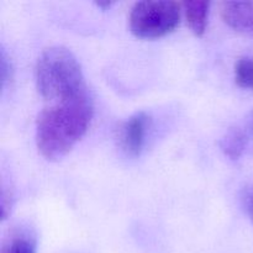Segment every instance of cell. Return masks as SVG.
Returning a JSON list of instances; mask_svg holds the SVG:
<instances>
[{"label":"cell","mask_w":253,"mask_h":253,"mask_svg":"<svg viewBox=\"0 0 253 253\" xmlns=\"http://www.w3.org/2000/svg\"><path fill=\"white\" fill-rule=\"evenodd\" d=\"M235 81L237 85L253 91V57L245 56L235 64Z\"/></svg>","instance_id":"obj_9"},{"label":"cell","mask_w":253,"mask_h":253,"mask_svg":"<svg viewBox=\"0 0 253 253\" xmlns=\"http://www.w3.org/2000/svg\"><path fill=\"white\" fill-rule=\"evenodd\" d=\"M94 115L89 93L53 104L40 113L36 121V145L48 161L63 158L85 135Z\"/></svg>","instance_id":"obj_1"},{"label":"cell","mask_w":253,"mask_h":253,"mask_svg":"<svg viewBox=\"0 0 253 253\" xmlns=\"http://www.w3.org/2000/svg\"><path fill=\"white\" fill-rule=\"evenodd\" d=\"M1 253H37L35 235L29 231H16L2 245Z\"/></svg>","instance_id":"obj_8"},{"label":"cell","mask_w":253,"mask_h":253,"mask_svg":"<svg viewBox=\"0 0 253 253\" xmlns=\"http://www.w3.org/2000/svg\"><path fill=\"white\" fill-rule=\"evenodd\" d=\"M180 4L167 0L138 1L128 16L130 30L140 39H157L174 31L179 25Z\"/></svg>","instance_id":"obj_3"},{"label":"cell","mask_w":253,"mask_h":253,"mask_svg":"<svg viewBox=\"0 0 253 253\" xmlns=\"http://www.w3.org/2000/svg\"><path fill=\"white\" fill-rule=\"evenodd\" d=\"M242 130H244L245 136H246L247 148L251 147V150L253 151V110L249 114L246 121L242 125Z\"/></svg>","instance_id":"obj_11"},{"label":"cell","mask_w":253,"mask_h":253,"mask_svg":"<svg viewBox=\"0 0 253 253\" xmlns=\"http://www.w3.org/2000/svg\"><path fill=\"white\" fill-rule=\"evenodd\" d=\"M222 152L231 160H239L247 150V141L242 126H235L227 130L224 137L220 140Z\"/></svg>","instance_id":"obj_7"},{"label":"cell","mask_w":253,"mask_h":253,"mask_svg":"<svg viewBox=\"0 0 253 253\" xmlns=\"http://www.w3.org/2000/svg\"><path fill=\"white\" fill-rule=\"evenodd\" d=\"M37 90L52 103H62L88 93L81 63L71 49L63 46L46 48L35 68Z\"/></svg>","instance_id":"obj_2"},{"label":"cell","mask_w":253,"mask_h":253,"mask_svg":"<svg viewBox=\"0 0 253 253\" xmlns=\"http://www.w3.org/2000/svg\"><path fill=\"white\" fill-rule=\"evenodd\" d=\"M247 212H249L250 217L252 219L253 221V193H251V194L249 195V198H247Z\"/></svg>","instance_id":"obj_12"},{"label":"cell","mask_w":253,"mask_h":253,"mask_svg":"<svg viewBox=\"0 0 253 253\" xmlns=\"http://www.w3.org/2000/svg\"><path fill=\"white\" fill-rule=\"evenodd\" d=\"M220 12L231 29L253 36V1H225L220 6Z\"/></svg>","instance_id":"obj_5"},{"label":"cell","mask_w":253,"mask_h":253,"mask_svg":"<svg viewBox=\"0 0 253 253\" xmlns=\"http://www.w3.org/2000/svg\"><path fill=\"white\" fill-rule=\"evenodd\" d=\"M12 74H14V69H12L11 62L9 61L4 49H1V54H0V78H1V88H5L6 84L11 82Z\"/></svg>","instance_id":"obj_10"},{"label":"cell","mask_w":253,"mask_h":253,"mask_svg":"<svg viewBox=\"0 0 253 253\" xmlns=\"http://www.w3.org/2000/svg\"><path fill=\"white\" fill-rule=\"evenodd\" d=\"M151 118L145 111L133 114L121 125L119 130V143L124 152L130 157L141 155L146 142Z\"/></svg>","instance_id":"obj_4"},{"label":"cell","mask_w":253,"mask_h":253,"mask_svg":"<svg viewBox=\"0 0 253 253\" xmlns=\"http://www.w3.org/2000/svg\"><path fill=\"white\" fill-rule=\"evenodd\" d=\"M184 6L185 17L190 30L197 36L204 35L208 26V16H209L210 2L208 1H185Z\"/></svg>","instance_id":"obj_6"},{"label":"cell","mask_w":253,"mask_h":253,"mask_svg":"<svg viewBox=\"0 0 253 253\" xmlns=\"http://www.w3.org/2000/svg\"><path fill=\"white\" fill-rule=\"evenodd\" d=\"M96 5H98V6H100V7H104V9H106V7H110L111 5H113V2H111V1H105V2L99 1V2H96Z\"/></svg>","instance_id":"obj_13"}]
</instances>
